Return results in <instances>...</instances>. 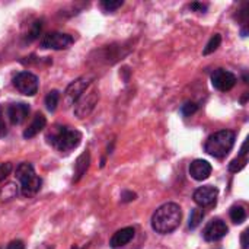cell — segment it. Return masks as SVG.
<instances>
[{
	"label": "cell",
	"instance_id": "cell-27",
	"mask_svg": "<svg viewBox=\"0 0 249 249\" xmlns=\"http://www.w3.org/2000/svg\"><path fill=\"white\" fill-rule=\"evenodd\" d=\"M6 134V123H4V115H3V108L0 107V137Z\"/></svg>",
	"mask_w": 249,
	"mask_h": 249
},
{
	"label": "cell",
	"instance_id": "cell-6",
	"mask_svg": "<svg viewBox=\"0 0 249 249\" xmlns=\"http://www.w3.org/2000/svg\"><path fill=\"white\" fill-rule=\"evenodd\" d=\"M99 99V90L96 88H92L90 90H86L80 99L74 104V115L79 120L86 118L95 108V105L98 104Z\"/></svg>",
	"mask_w": 249,
	"mask_h": 249
},
{
	"label": "cell",
	"instance_id": "cell-26",
	"mask_svg": "<svg viewBox=\"0 0 249 249\" xmlns=\"http://www.w3.org/2000/svg\"><path fill=\"white\" fill-rule=\"evenodd\" d=\"M136 194L134 193H131V191H123V194H121V201L123 203H130V201H133V200H136Z\"/></svg>",
	"mask_w": 249,
	"mask_h": 249
},
{
	"label": "cell",
	"instance_id": "cell-1",
	"mask_svg": "<svg viewBox=\"0 0 249 249\" xmlns=\"http://www.w3.org/2000/svg\"><path fill=\"white\" fill-rule=\"evenodd\" d=\"M182 220L181 207L175 203H166L160 206L152 216V228L160 235L172 233L178 229Z\"/></svg>",
	"mask_w": 249,
	"mask_h": 249
},
{
	"label": "cell",
	"instance_id": "cell-12",
	"mask_svg": "<svg viewBox=\"0 0 249 249\" xmlns=\"http://www.w3.org/2000/svg\"><path fill=\"white\" fill-rule=\"evenodd\" d=\"M29 105L28 104H23V102H18V104H12L7 107L6 109V115L9 118V121L13 124V125H19L22 124L28 115H29Z\"/></svg>",
	"mask_w": 249,
	"mask_h": 249
},
{
	"label": "cell",
	"instance_id": "cell-22",
	"mask_svg": "<svg viewBox=\"0 0 249 249\" xmlns=\"http://www.w3.org/2000/svg\"><path fill=\"white\" fill-rule=\"evenodd\" d=\"M101 6H102V9H105L107 12H114V10H117L118 7L123 6V1H121V0H105V1L101 3Z\"/></svg>",
	"mask_w": 249,
	"mask_h": 249
},
{
	"label": "cell",
	"instance_id": "cell-28",
	"mask_svg": "<svg viewBox=\"0 0 249 249\" xmlns=\"http://www.w3.org/2000/svg\"><path fill=\"white\" fill-rule=\"evenodd\" d=\"M6 249H25V244H23L22 241L16 239V241H12V242L7 245V248Z\"/></svg>",
	"mask_w": 249,
	"mask_h": 249
},
{
	"label": "cell",
	"instance_id": "cell-4",
	"mask_svg": "<svg viewBox=\"0 0 249 249\" xmlns=\"http://www.w3.org/2000/svg\"><path fill=\"white\" fill-rule=\"evenodd\" d=\"M16 178L20 181V193L23 197H34L41 190L42 181L35 174L34 166L31 163H20L16 168Z\"/></svg>",
	"mask_w": 249,
	"mask_h": 249
},
{
	"label": "cell",
	"instance_id": "cell-10",
	"mask_svg": "<svg viewBox=\"0 0 249 249\" xmlns=\"http://www.w3.org/2000/svg\"><path fill=\"white\" fill-rule=\"evenodd\" d=\"M219 197V190L213 185H204L196 190L194 201L200 207H212L216 204Z\"/></svg>",
	"mask_w": 249,
	"mask_h": 249
},
{
	"label": "cell",
	"instance_id": "cell-5",
	"mask_svg": "<svg viewBox=\"0 0 249 249\" xmlns=\"http://www.w3.org/2000/svg\"><path fill=\"white\" fill-rule=\"evenodd\" d=\"M90 83H92V79L89 76H82V77L76 79L74 82H71L64 92V98H63L64 107L69 108V107L74 105L80 99V96L89 89Z\"/></svg>",
	"mask_w": 249,
	"mask_h": 249
},
{
	"label": "cell",
	"instance_id": "cell-16",
	"mask_svg": "<svg viewBox=\"0 0 249 249\" xmlns=\"http://www.w3.org/2000/svg\"><path fill=\"white\" fill-rule=\"evenodd\" d=\"M89 163H90V155H89V152H85V153H82L77 158L76 165H74V178H73L74 182L80 181V178L86 174V171L89 168Z\"/></svg>",
	"mask_w": 249,
	"mask_h": 249
},
{
	"label": "cell",
	"instance_id": "cell-23",
	"mask_svg": "<svg viewBox=\"0 0 249 249\" xmlns=\"http://www.w3.org/2000/svg\"><path fill=\"white\" fill-rule=\"evenodd\" d=\"M197 109H198V105H197V104H194V102H187V104L182 105L181 112H182L184 117H191L193 114L197 112Z\"/></svg>",
	"mask_w": 249,
	"mask_h": 249
},
{
	"label": "cell",
	"instance_id": "cell-20",
	"mask_svg": "<svg viewBox=\"0 0 249 249\" xmlns=\"http://www.w3.org/2000/svg\"><path fill=\"white\" fill-rule=\"evenodd\" d=\"M220 42H222V36H220V34H214V35L210 38V41L207 42V45H206V48H204L203 54H204V55H209V54L214 53V51L220 47Z\"/></svg>",
	"mask_w": 249,
	"mask_h": 249
},
{
	"label": "cell",
	"instance_id": "cell-31",
	"mask_svg": "<svg viewBox=\"0 0 249 249\" xmlns=\"http://www.w3.org/2000/svg\"><path fill=\"white\" fill-rule=\"evenodd\" d=\"M247 146H248V142L245 140L244 144H242V147H241V158H245L247 156Z\"/></svg>",
	"mask_w": 249,
	"mask_h": 249
},
{
	"label": "cell",
	"instance_id": "cell-29",
	"mask_svg": "<svg viewBox=\"0 0 249 249\" xmlns=\"http://www.w3.org/2000/svg\"><path fill=\"white\" fill-rule=\"evenodd\" d=\"M190 7L193 10H197V12H206L207 10V4H203V3H193V4H190Z\"/></svg>",
	"mask_w": 249,
	"mask_h": 249
},
{
	"label": "cell",
	"instance_id": "cell-25",
	"mask_svg": "<svg viewBox=\"0 0 249 249\" xmlns=\"http://www.w3.org/2000/svg\"><path fill=\"white\" fill-rule=\"evenodd\" d=\"M41 22H34L32 23V28H31V31H29V34H28V41H34L38 35H39V32H41Z\"/></svg>",
	"mask_w": 249,
	"mask_h": 249
},
{
	"label": "cell",
	"instance_id": "cell-2",
	"mask_svg": "<svg viewBox=\"0 0 249 249\" xmlns=\"http://www.w3.org/2000/svg\"><path fill=\"white\" fill-rule=\"evenodd\" d=\"M47 142L58 152H71L82 142V133L67 125H54L47 133Z\"/></svg>",
	"mask_w": 249,
	"mask_h": 249
},
{
	"label": "cell",
	"instance_id": "cell-17",
	"mask_svg": "<svg viewBox=\"0 0 249 249\" xmlns=\"http://www.w3.org/2000/svg\"><path fill=\"white\" fill-rule=\"evenodd\" d=\"M229 216L235 225H241L247 220V210L242 206H233V207H231Z\"/></svg>",
	"mask_w": 249,
	"mask_h": 249
},
{
	"label": "cell",
	"instance_id": "cell-8",
	"mask_svg": "<svg viewBox=\"0 0 249 249\" xmlns=\"http://www.w3.org/2000/svg\"><path fill=\"white\" fill-rule=\"evenodd\" d=\"M74 42L73 36L63 32H50L41 39V47L47 50H67Z\"/></svg>",
	"mask_w": 249,
	"mask_h": 249
},
{
	"label": "cell",
	"instance_id": "cell-30",
	"mask_svg": "<svg viewBox=\"0 0 249 249\" xmlns=\"http://www.w3.org/2000/svg\"><path fill=\"white\" fill-rule=\"evenodd\" d=\"M241 244H242V249H248V231H244L242 232Z\"/></svg>",
	"mask_w": 249,
	"mask_h": 249
},
{
	"label": "cell",
	"instance_id": "cell-21",
	"mask_svg": "<svg viewBox=\"0 0 249 249\" xmlns=\"http://www.w3.org/2000/svg\"><path fill=\"white\" fill-rule=\"evenodd\" d=\"M247 163H248V159L247 158H236V159H233L231 163H229V171L231 172H239V171H242L245 166H247Z\"/></svg>",
	"mask_w": 249,
	"mask_h": 249
},
{
	"label": "cell",
	"instance_id": "cell-7",
	"mask_svg": "<svg viewBox=\"0 0 249 249\" xmlns=\"http://www.w3.org/2000/svg\"><path fill=\"white\" fill-rule=\"evenodd\" d=\"M13 86L22 95L34 96L38 92L39 82H38V77L34 73H31V71H20V73H18L13 77Z\"/></svg>",
	"mask_w": 249,
	"mask_h": 249
},
{
	"label": "cell",
	"instance_id": "cell-3",
	"mask_svg": "<svg viewBox=\"0 0 249 249\" xmlns=\"http://www.w3.org/2000/svg\"><path fill=\"white\" fill-rule=\"evenodd\" d=\"M235 139H236V134L233 131L222 130V131H217V133L212 134L207 139L204 149L213 158L223 159L231 153V150H232V147L235 144Z\"/></svg>",
	"mask_w": 249,
	"mask_h": 249
},
{
	"label": "cell",
	"instance_id": "cell-13",
	"mask_svg": "<svg viewBox=\"0 0 249 249\" xmlns=\"http://www.w3.org/2000/svg\"><path fill=\"white\" fill-rule=\"evenodd\" d=\"M190 175L196 181H204L212 175V165L204 159H196L190 165Z\"/></svg>",
	"mask_w": 249,
	"mask_h": 249
},
{
	"label": "cell",
	"instance_id": "cell-11",
	"mask_svg": "<svg viewBox=\"0 0 249 249\" xmlns=\"http://www.w3.org/2000/svg\"><path fill=\"white\" fill-rule=\"evenodd\" d=\"M229 229L226 226V223L220 219H213L212 222H209V225L204 228L203 232V238L207 242H217L220 239H223L228 235Z\"/></svg>",
	"mask_w": 249,
	"mask_h": 249
},
{
	"label": "cell",
	"instance_id": "cell-9",
	"mask_svg": "<svg viewBox=\"0 0 249 249\" xmlns=\"http://www.w3.org/2000/svg\"><path fill=\"white\" fill-rule=\"evenodd\" d=\"M212 85L220 92H228L236 85V76L225 69H217L212 74Z\"/></svg>",
	"mask_w": 249,
	"mask_h": 249
},
{
	"label": "cell",
	"instance_id": "cell-15",
	"mask_svg": "<svg viewBox=\"0 0 249 249\" xmlns=\"http://www.w3.org/2000/svg\"><path fill=\"white\" fill-rule=\"evenodd\" d=\"M45 124H47V120L42 114H36L32 120V123L28 125V128L23 131V137L25 139H32L35 137L39 131H42L45 128Z\"/></svg>",
	"mask_w": 249,
	"mask_h": 249
},
{
	"label": "cell",
	"instance_id": "cell-14",
	"mask_svg": "<svg viewBox=\"0 0 249 249\" xmlns=\"http://www.w3.org/2000/svg\"><path fill=\"white\" fill-rule=\"evenodd\" d=\"M134 229L133 228H124L118 232L114 233V236L109 241V247L112 249H118L125 247L127 244L131 242V239L134 238Z\"/></svg>",
	"mask_w": 249,
	"mask_h": 249
},
{
	"label": "cell",
	"instance_id": "cell-24",
	"mask_svg": "<svg viewBox=\"0 0 249 249\" xmlns=\"http://www.w3.org/2000/svg\"><path fill=\"white\" fill-rule=\"evenodd\" d=\"M12 169H13V166H12V163L10 162H6V163H0V184L10 175V172H12Z\"/></svg>",
	"mask_w": 249,
	"mask_h": 249
},
{
	"label": "cell",
	"instance_id": "cell-18",
	"mask_svg": "<svg viewBox=\"0 0 249 249\" xmlns=\"http://www.w3.org/2000/svg\"><path fill=\"white\" fill-rule=\"evenodd\" d=\"M60 102V93L58 90H51L48 92V95L45 96V107L50 112H54L57 109V105Z\"/></svg>",
	"mask_w": 249,
	"mask_h": 249
},
{
	"label": "cell",
	"instance_id": "cell-19",
	"mask_svg": "<svg viewBox=\"0 0 249 249\" xmlns=\"http://www.w3.org/2000/svg\"><path fill=\"white\" fill-rule=\"evenodd\" d=\"M204 219V212L201 209H194L191 210V214H190V220H188V228L190 229H197L200 226V223L203 222Z\"/></svg>",
	"mask_w": 249,
	"mask_h": 249
}]
</instances>
